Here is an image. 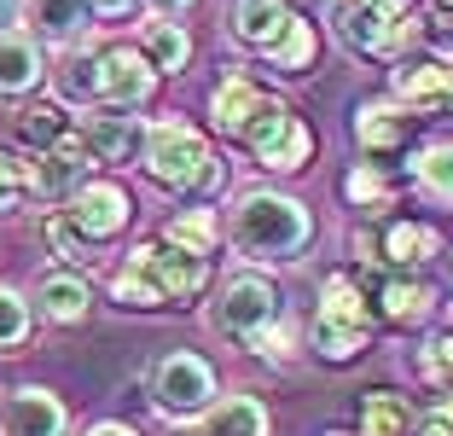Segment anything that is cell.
Masks as SVG:
<instances>
[{
    "label": "cell",
    "instance_id": "cell-1",
    "mask_svg": "<svg viewBox=\"0 0 453 436\" xmlns=\"http://www.w3.org/2000/svg\"><path fill=\"white\" fill-rule=\"evenodd\" d=\"M210 285V256H192V251H174V245H140L128 262L117 268L111 279V297L122 308H180L192 297H203Z\"/></svg>",
    "mask_w": 453,
    "mask_h": 436
},
{
    "label": "cell",
    "instance_id": "cell-2",
    "mask_svg": "<svg viewBox=\"0 0 453 436\" xmlns=\"http://www.w3.org/2000/svg\"><path fill=\"white\" fill-rule=\"evenodd\" d=\"M308 233H314V222H308L303 204L285 199V192H267V186L244 192V199L233 204V222H226V238H233L250 262H291L308 245Z\"/></svg>",
    "mask_w": 453,
    "mask_h": 436
},
{
    "label": "cell",
    "instance_id": "cell-3",
    "mask_svg": "<svg viewBox=\"0 0 453 436\" xmlns=\"http://www.w3.org/2000/svg\"><path fill=\"white\" fill-rule=\"evenodd\" d=\"M332 29L360 58H401L425 35L413 0H332Z\"/></svg>",
    "mask_w": 453,
    "mask_h": 436
},
{
    "label": "cell",
    "instance_id": "cell-4",
    "mask_svg": "<svg viewBox=\"0 0 453 436\" xmlns=\"http://www.w3.org/2000/svg\"><path fill=\"white\" fill-rule=\"evenodd\" d=\"M146 175L157 186H174V192H215L226 181V163L210 152V140L192 122L169 117L146 134Z\"/></svg>",
    "mask_w": 453,
    "mask_h": 436
},
{
    "label": "cell",
    "instance_id": "cell-5",
    "mask_svg": "<svg viewBox=\"0 0 453 436\" xmlns=\"http://www.w3.org/2000/svg\"><path fill=\"white\" fill-rule=\"evenodd\" d=\"M372 349V326H366V303H360V285L349 274H326L320 285V308H314V355L343 367V361L366 355Z\"/></svg>",
    "mask_w": 453,
    "mask_h": 436
},
{
    "label": "cell",
    "instance_id": "cell-6",
    "mask_svg": "<svg viewBox=\"0 0 453 436\" xmlns=\"http://www.w3.org/2000/svg\"><path fill=\"white\" fill-rule=\"evenodd\" d=\"M280 315H285V291L267 274H226L221 297H215V308H210V326L221 331V338H233V344H250L256 331L280 326Z\"/></svg>",
    "mask_w": 453,
    "mask_h": 436
},
{
    "label": "cell",
    "instance_id": "cell-7",
    "mask_svg": "<svg viewBox=\"0 0 453 436\" xmlns=\"http://www.w3.org/2000/svg\"><path fill=\"white\" fill-rule=\"evenodd\" d=\"M244 145H250V158L262 163V169L273 175H291L308 163V152H314V134H308V122L296 117L285 99H262V111H256L250 122H244L239 134Z\"/></svg>",
    "mask_w": 453,
    "mask_h": 436
},
{
    "label": "cell",
    "instance_id": "cell-8",
    "mask_svg": "<svg viewBox=\"0 0 453 436\" xmlns=\"http://www.w3.org/2000/svg\"><path fill=\"white\" fill-rule=\"evenodd\" d=\"M151 408L163 419H198V413L215 408V372L203 355H187V349H174L151 367Z\"/></svg>",
    "mask_w": 453,
    "mask_h": 436
},
{
    "label": "cell",
    "instance_id": "cell-9",
    "mask_svg": "<svg viewBox=\"0 0 453 436\" xmlns=\"http://www.w3.org/2000/svg\"><path fill=\"white\" fill-rule=\"evenodd\" d=\"M151 88H157V70L140 58V47L94 53V111H140Z\"/></svg>",
    "mask_w": 453,
    "mask_h": 436
},
{
    "label": "cell",
    "instance_id": "cell-10",
    "mask_svg": "<svg viewBox=\"0 0 453 436\" xmlns=\"http://www.w3.org/2000/svg\"><path fill=\"white\" fill-rule=\"evenodd\" d=\"M65 222L76 227L88 245H105V238H122V233H128V222H134V199L122 192V186H111V181H88L76 199H70Z\"/></svg>",
    "mask_w": 453,
    "mask_h": 436
},
{
    "label": "cell",
    "instance_id": "cell-11",
    "mask_svg": "<svg viewBox=\"0 0 453 436\" xmlns=\"http://www.w3.org/2000/svg\"><path fill=\"white\" fill-rule=\"evenodd\" d=\"M70 431V413L53 390L41 384H18L0 396V436H65Z\"/></svg>",
    "mask_w": 453,
    "mask_h": 436
},
{
    "label": "cell",
    "instance_id": "cell-12",
    "mask_svg": "<svg viewBox=\"0 0 453 436\" xmlns=\"http://www.w3.org/2000/svg\"><path fill=\"white\" fill-rule=\"evenodd\" d=\"M395 99L401 111H418V117H436V111H453V65L441 58H401L395 70Z\"/></svg>",
    "mask_w": 453,
    "mask_h": 436
},
{
    "label": "cell",
    "instance_id": "cell-13",
    "mask_svg": "<svg viewBox=\"0 0 453 436\" xmlns=\"http://www.w3.org/2000/svg\"><path fill=\"white\" fill-rule=\"evenodd\" d=\"M24 169H29V192H35V199H76L81 186H88V169H94V163H88V152H81L76 134H70V140H58L53 152H41Z\"/></svg>",
    "mask_w": 453,
    "mask_h": 436
},
{
    "label": "cell",
    "instance_id": "cell-14",
    "mask_svg": "<svg viewBox=\"0 0 453 436\" xmlns=\"http://www.w3.org/2000/svg\"><path fill=\"white\" fill-rule=\"evenodd\" d=\"M134 140H140V122L128 111H94V117H81V134H76L88 163H128Z\"/></svg>",
    "mask_w": 453,
    "mask_h": 436
},
{
    "label": "cell",
    "instance_id": "cell-15",
    "mask_svg": "<svg viewBox=\"0 0 453 436\" xmlns=\"http://www.w3.org/2000/svg\"><path fill=\"white\" fill-rule=\"evenodd\" d=\"M262 82L250 76V70H233V76H221L215 82V93H210V111H215V128L221 134H244V122L262 111Z\"/></svg>",
    "mask_w": 453,
    "mask_h": 436
},
{
    "label": "cell",
    "instance_id": "cell-16",
    "mask_svg": "<svg viewBox=\"0 0 453 436\" xmlns=\"http://www.w3.org/2000/svg\"><path fill=\"white\" fill-rule=\"evenodd\" d=\"M355 140H360V152H401V145L413 140V117L401 105H389V99H372V105H360L355 111Z\"/></svg>",
    "mask_w": 453,
    "mask_h": 436
},
{
    "label": "cell",
    "instance_id": "cell-17",
    "mask_svg": "<svg viewBox=\"0 0 453 436\" xmlns=\"http://www.w3.org/2000/svg\"><path fill=\"white\" fill-rule=\"evenodd\" d=\"M372 256L389 262V268H418V262H430V256H441V233L425 227V222H389L384 233H378Z\"/></svg>",
    "mask_w": 453,
    "mask_h": 436
},
{
    "label": "cell",
    "instance_id": "cell-18",
    "mask_svg": "<svg viewBox=\"0 0 453 436\" xmlns=\"http://www.w3.org/2000/svg\"><path fill=\"white\" fill-rule=\"evenodd\" d=\"M41 76H47V65H41V47L29 29H6L0 35V93H35Z\"/></svg>",
    "mask_w": 453,
    "mask_h": 436
},
{
    "label": "cell",
    "instance_id": "cell-19",
    "mask_svg": "<svg viewBox=\"0 0 453 436\" xmlns=\"http://www.w3.org/2000/svg\"><path fill=\"white\" fill-rule=\"evenodd\" d=\"M285 24H291L285 0H233V41H244L256 53H273Z\"/></svg>",
    "mask_w": 453,
    "mask_h": 436
},
{
    "label": "cell",
    "instance_id": "cell-20",
    "mask_svg": "<svg viewBox=\"0 0 453 436\" xmlns=\"http://www.w3.org/2000/svg\"><path fill=\"white\" fill-rule=\"evenodd\" d=\"M35 308L53 320V326H76V320H88V308H94L88 279H81V274H47L35 285Z\"/></svg>",
    "mask_w": 453,
    "mask_h": 436
},
{
    "label": "cell",
    "instance_id": "cell-21",
    "mask_svg": "<svg viewBox=\"0 0 453 436\" xmlns=\"http://www.w3.org/2000/svg\"><path fill=\"white\" fill-rule=\"evenodd\" d=\"M418 431V413L407 396L395 390H366L360 396V436H413Z\"/></svg>",
    "mask_w": 453,
    "mask_h": 436
},
{
    "label": "cell",
    "instance_id": "cell-22",
    "mask_svg": "<svg viewBox=\"0 0 453 436\" xmlns=\"http://www.w3.org/2000/svg\"><path fill=\"white\" fill-rule=\"evenodd\" d=\"M378 308H384V320H395V326H418V320H430V308H436V291L425 285V279H378Z\"/></svg>",
    "mask_w": 453,
    "mask_h": 436
},
{
    "label": "cell",
    "instance_id": "cell-23",
    "mask_svg": "<svg viewBox=\"0 0 453 436\" xmlns=\"http://www.w3.org/2000/svg\"><path fill=\"white\" fill-rule=\"evenodd\" d=\"M29 24H35V35L47 41H76L81 29H88V0H24Z\"/></svg>",
    "mask_w": 453,
    "mask_h": 436
},
{
    "label": "cell",
    "instance_id": "cell-24",
    "mask_svg": "<svg viewBox=\"0 0 453 436\" xmlns=\"http://www.w3.org/2000/svg\"><path fill=\"white\" fill-rule=\"evenodd\" d=\"M12 134H18V145H29V152H53L58 140H70V117H65V105H24L12 117Z\"/></svg>",
    "mask_w": 453,
    "mask_h": 436
},
{
    "label": "cell",
    "instance_id": "cell-25",
    "mask_svg": "<svg viewBox=\"0 0 453 436\" xmlns=\"http://www.w3.org/2000/svg\"><path fill=\"white\" fill-rule=\"evenodd\" d=\"M203 436H267V408L256 396H221V408H210Z\"/></svg>",
    "mask_w": 453,
    "mask_h": 436
},
{
    "label": "cell",
    "instance_id": "cell-26",
    "mask_svg": "<svg viewBox=\"0 0 453 436\" xmlns=\"http://www.w3.org/2000/svg\"><path fill=\"white\" fill-rule=\"evenodd\" d=\"M140 58H146L151 70H187L192 65V35L180 24H169V18H157V24H146V47H140Z\"/></svg>",
    "mask_w": 453,
    "mask_h": 436
},
{
    "label": "cell",
    "instance_id": "cell-27",
    "mask_svg": "<svg viewBox=\"0 0 453 436\" xmlns=\"http://www.w3.org/2000/svg\"><path fill=\"white\" fill-rule=\"evenodd\" d=\"M215 238H221V222H215V210H180L163 222V245H174V251H192V256H210Z\"/></svg>",
    "mask_w": 453,
    "mask_h": 436
},
{
    "label": "cell",
    "instance_id": "cell-28",
    "mask_svg": "<svg viewBox=\"0 0 453 436\" xmlns=\"http://www.w3.org/2000/svg\"><path fill=\"white\" fill-rule=\"evenodd\" d=\"M314 53H320V35H314V24L291 12V24H285L280 47L267 53V65H273V70H285V76H303V70H314Z\"/></svg>",
    "mask_w": 453,
    "mask_h": 436
},
{
    "label": "cell",
    "instance_id": "cell-29",
    "mask_svg": "<svg viewBox=\"0 0 453 436\" xmlns=\"http://www.w3.org/2000/svg\"><path fill=\"white\" fill-rule=\"evenodd\" d=\"M413 175H418V192L430 204H448L453 210V145H430L425 158L413 163Z\"/></svg>",
    "mask_w": 453,
    "mask_h": 436
},
{
    "label": "cell",
    "instance_id": "cell-30",
    "mask_svg": "<svg viewBox=\"0 0 453 436\" xmlns=\"http://www.w3.org/2000/svg\"><path fill=\"white\" fill-rule=\"evenodd\" d=\"M389 192H395V186L378 175V163H355V169L343 175V199L355 204V210H384Z\"/></svg>",
    "mask_w": 453,
    "mask_h": 436
},
{
    "label": "cell",
    "instance_id": "cell-31",
    "mask_svg": "<svg viewBox=\"0 0 453 436\" xmlns=\"http://www.w3.org/2000/svg\"><path fill=\"white\" fill-rule=\"evenodd\" d=\"M29 326H35V320H29V303L18 297V291L0 285V355H18L24 338H29Z\"/></svg>",
    "mask_w": 453,
    "mask_h": 436
},
{
    "label": "cell",
    "instance_id": "cell-32",
    "mask_svg": "<svg viewBox=\"0 0 453 436\" xmlns=\"http://www.w3.org/2000/svg\"><path fill=\"white\" fill-rule=\"evenodd\" d=\"M418 372H425L436 390H453V331H436L418 355Z\"/></svg>",
    "mask_w": 453,
    "mask_h": 436
},
{
    "label": "cell",
    "instance_id": "cell-33",
    "mask_svg": "<svg viewBox=\"0 0 453 436\" xmlns=\"http://www.w3.org/2000/svg\"><path fill=\"white\" fill-rule=\"evenodd\" d=\"M41 233H47V245H53L58 262H88V238H81L65 215H47V222H41Z\"/></svg>",
    "mask_w": 453,
    "mask_h": 436
},
{
    "label": "cell",
    "instance_id": "cell-34",
    "mask_svg": "<svg viewBox=\"0 0 453 436\" xmlns=\"http://www.w3.org/2000/svg\"><path fill=\"white\" fill-rule=\"evenodd\" d=\"M58 93L70 105H94V58H65L58 70Z\"/></svg>",
    "mask_w": 453,
    "mask_h": 436
},
{
    "label": "cell",
    "instance_id": "cell-35",
    "mask_svg": "<svg viewBox=\"0 0 453 436\" xmlns=\"http://www.w3.org/2000/svg\"><path fill=\"white\" fill-rule=\"evenodd\" d=\"M24 199H29V169L12 152H0V210H18Z\"/></svg>",
    "mask_w": 453,
    "mask_h": 436
},
{
    "label": "cell",
    "instance_id": "cell-36",
    "mask_svg": "<svg viewBox=\"0 0 453 436\" xmlns=\"http://www.w3.org/2000/svg\"><path fill=\"white\" fill-rule=\"evenodd\" d=\"M244 349H256V355H273V361H285V355H291V331H285V326H267V331H256V338H250Z\"/></svg>",
    "mask_w": 453,
    "mask_h": 436
},
{
    "label": "cell",
    "instance_id": "cell-37",
    "mask_svg": "<svg viewBox=\"0 0 453 436\" xmlns=\"http://www.w3.org/2000/svg\"><path fill=\"white\" fill-rule=\"evenodd\" d=\"M140 0H88V12H99V18H128Z\"/></svg>",
    "mask_w": 453,
    "mask_h": 436
},
{
    "label": "cell",
    "instance_id": "cell-38",
    "mask_svg": "<svg viewBox=\"0 0 453 436\" xmlns=\"http://www.w3.org/2000/svg\"><path fill=\"white\" fill-rule=\"evenodd\" d=\"M430 424H441V431L453 436V390H441V396H436V413H430Z\"/></svg>",
    "mask_w": 453,
    "mask_h": 436
},
{
    "label": "cell",
    "instance_id": "cell-39",
    "mask_svg": "<svg viewBox=\"0 0 453 436\" xmlns=\"http://www.w3.org/2000/svg\"><path fill=\"white\" fill-rule=\"evenodd\" d=\"M88 436H140V431H134V424H122V419H105V424H94Z\"/></svg>",
    "mask_w": 453,
    "mask_h": 436
},
{
    "label": "cell",
    "instance_id": "cell-40",
    "mask_svg": "<svg viewBox=\"0 0 453 436\" xmlns=\"http://www.w3.org/2000/svg\"><path fill=\"white\" fill-rule=\"evenodd\" d=\"M12 12H18V0H0V35L12 29Z\"/></svg>",
    "mask_w": 453,
    "mask_h": 436
},
{
    "label": "cell",
    "instance_id": "cell-41",
    "mask_svg": "<svg viewBox=\"0 0 453 436\" xmlns=\"http://www.w3.org/2000/svg\"><path fill=\"white\" fill-rule=\"evenodd\" d=\"M151 6H157V12H187L192 0H151Z\"/></svg>",
    "mask_w": 453,
    "mask_h": 436
},
{
    "label": "cell",
    "instance_id": "cell-42",
    "mask_svg": "<svg viewBox=\"0 0 453 436\" xmlns=\"http://www.w3.org/2000/svg\"><path fill=\"white\" fill-rule=\"evenodd\" d=\"M425 436H448V431H441V424H425Z\"/></svg>",
    "mask_w": 453,
    "mask_h": 436
},
{
    "label": "cell",
    "instance_id": "cell-43",
    "mask_svg": "<svg viewBox=\"0 0 453 436\" xmlns=\"http://www.w3.org/2000/svg\"><path fill=\"white\" fill-rule=\"evenodd\" d=\"M332 436H337V431H332Z\"/></svg>",
    "mask_w": 453,
    "mask_h": 436
}]
</instances>
